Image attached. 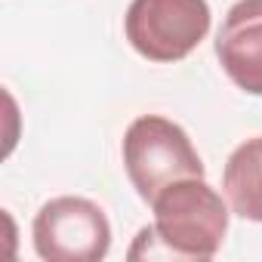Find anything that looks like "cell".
I'll list each match as a JSON object with an SVG mask.
<instances>
[{
  "label": "cell",
  "mask_w": 262,
  "mask_h": 262,
  "mask_svg": "<svg viewBox=\"0 0 262 262\" xmlns=\"http://www.w3.org/2000/svg\"><path fill=\"white\" fill-rule=\"evenodd\" d=\"M155 231L176 259H213L228 231V204L207 185L204 176H188L167 185L155 201Z\"/></svg>",
  "instance_id": "obj_1"
},
{
  "label": "cell",
  "mask_w": 262,
  "mask_h": 262,
  "mask_svg": "<svg viewBox=\"0 0 262 262\" xmlns=\"http://www.w3.org/2000/svg\"><path fill=\"white\" fill-rule=\"evenodd\" d=\"M123 167L136 194L151 204L167 185L204 176V161L188 133L161 114H142L123 133Z\"/></svg>",
  "instance_id": "obj_2"
},
{
  "label": "cell",
  "mask_w": 262,
  "mask_h": 262,
  "mask_svg": "<svg viewBox=\"0 0 262 262\" xmlns=\"http://www.w3.org/2000/svg\"><path fill=\"white\" fill-rule=\"evenodd\" d=\"M210 19L207 0H133L123 16V31L142 59L179 62L201 47Z\"/></svg>",
  "instance_id": "obj_3"
},
{
  "label": "cell",
  "mask_w": 262,
  "mask_h": 262,
  "mask_svg": "<svg viewBox=\"0 0 262 262\" xmlns=\"http://www.w3.org/2000/svg\"><path fill=\"white\" fill-rule=\"evenodd\" d=\"M31 237L47 262H99L111 250V222L90 198L62 194L37 210Z\"/></svg>",
  "instance_id": "obj_4"
},
{
  "label": "cell",
  "mask_w": 262,
  "mask_h": 262,
  "mask_svg": "<svg viewBox=\"0 0 262 262\" xmlns=\"http://www.w3.org/2000/svg\"><path fill=\"white\" fill-rule=\"evenodd\" d=\"M216 56L237 90L262 96V0H237L225 13Z\"/></svg>",
  "instance_id": "obj_5"
},
{
  "label": "cell",
  "mask_w": 262,
  "mask_h": 262,
  "mask_svg": "<svg viewBox=\"0 0 262 262\" xmlns=\"http://www.w3.org/2000/svg\"><path fill=\"white\" fill-rule=\"evenodd\" d=\"M222 191L231 213L262 222V136H253L231 151L222 173Z\"/></svg>",
  "instance_id": "obj_6"
}]
</instances>
